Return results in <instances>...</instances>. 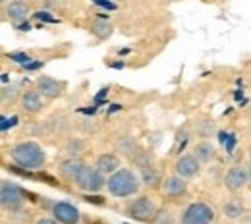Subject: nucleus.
Masks as SVG:
<instances>
[{
  "label": "nucleus",
  "instance_id": "nucleus-12",
  "mask_svg": "<svg viewBox=\"0 0 251 224\" xmlns=\"http://www.w3.org/2000/svg\"><path fill=\"white\" fill-rule=\"evenodd\" d=\"M162 190H164V193H166V195H170V197L184 195V193H186V190H188L186 178H182V176H170V178H166V180H164Z\"/></svg>",
  "mask_w": 251,
  "mask_h": 224
},
{
  "label": "nucleus",
  "instance_id": "nucleus-18",
  "mask_svg": "<svg viewBox=\"0 0 251 224\" xmlns=\"http://www.w3.org/2000/svg\"><path fill=\"white\" fill-rule=\"evenodd\" d=\"M244 213V203L240 199H230L226 205H224V215L228 219H240Z\"/></svg>",
  "mask_w": 251,
  "mask_h": 224
},
{
  "label": "nucleus",
  "instance_id": "nucleus-13",
  "mask_svg": "<svg viewBox=\"0 0 251 224\" xmlns=\"http://www.w3.org/2000/svg\"><path fill=\"white\" fill-rule=\"evenodd\" d=\"M120 166V159L112 153H104L97 159V168L102 172V174H114Z\"/></svg>",
  "mask_w": 251,
  "mask_h": 224
},
{
  "label": "nucleus",
  "instance_id": "nucleus-9",
  "mask_svg": "<svg viewBox=\"0 0 251 224\" xmlns=\"http://www.w3.org/2000/svg\"><path fill=\"white\" fill-rule=\"evenodd\" d=\"M176 172L182 178H193L199 172V159L195 155H184L176 164Z\"/></svg>",
  "mask_w": 251,
  "mask_h": 224
},
{
  "label": "nucleus",
  "instance_id": "nucleus-24",
  "mask_svg": "<svg viewBox=\"0 0 251 224\" xmlns=\"http://www.w3.org/2000/svg\"><path fill=\"white\" fill-rule=\"evenodd\" d=\"M35 18H39V20H45V22H50V24H54V22H56V20H54V18H50L47 12H37V14H35Z\"/></svg>",
  "mask_w": 251,
  "mask_h": 224
},
{
  "label": "nucleus",
  "instance_id": "nucleus-19",
  "mask_svg": "<svg viewBox=\"0 0 251 224\" xmlns=\"http://www.w3.org/2000/svg\"><path fill=\"white\" fill-rule=\"evenodd\" d=\"M141 180H143L145 186H158L160 174H158V170H155L153 166H147V168H143V172H141Z\"/></svg>",
  "mask_w": 251,
  "mask_h": 224
},
{
  "label": "nucleus",
  "instance_id": "nucleus-22",
  "mask_svg": "<svg viewBox=\"0 0 251 224\" xmlns=\"http://www.w3.org/2000/svg\"><path fill=\"white\" fill-rule=\"evenodd\" d=\"M10 58H12V60H18V62H22V64H27V62H29V56H27V54H20V52L10 54Z\"/></svg>",
  "mask_w": 251,
  "mask_h": 224
},
{
  "label": "nucleus",
  "instance_id": "nucleus-28",
  "mask_svg": "<svg viewBox=\"0 0 251 224\" xmlns=\"http://www.w3.org/2000/svg\"><path fill=\"white\" fill-rule=\"evenodd\" d=\"M97 4H102V6H106V8H114V4H108V2H104V0H95Z\"/></svg>",
  "mask_w": 251,
  "mask_h": 224
},
{
  "label": "nucleus",
  "instance_id": "nucleus-6",
  "mask_svg": "<svg viewBox=\"0 0 251 224\" xmlns=\"http://www.w3.org/2000/svg\"><path fill=\"white\" fill-rule=\"evenodd\" d=\"M24 195L25 193L22 192L14 182H2V186H0V203H2L4 209H8V211L22 209Z\"/></svg>",
  "mask_w": 251,
  "mask_h": 224
},
{
  "label": "nucleus",
  "instance_id": "nucleus-2",
  "mask_svg": "<svg viewBox=\"0 0 251 224\" xmlns=\"http://www.w3.org/2000/svg\"><path fill=\"white\" fill-rule=\"evenodd\" d=\"M10 157L22 168H41L47 160L45 151L33 141H24V143H18L16 147H12Z\"/></svg>",
  "mask_w": 251,
  "mask_h": 224
},
{
  "label": "nucleus",
  "instance_id": "nucleus-1",
  "mask_svg": "<svg viewBox=\"0 0 251 224\" xmlns=\"http://www.w3.org/2000/svg\"><path fill=\"white\" fill-rule=\"evenodd\" d=\"M139 188H141L139 178L131 170H126V168H118L106 180V190L114 197H129V195L139 192Z\"/></svg>",
  "mask_w": 251,
  "mask_h": 224
},
{
  "label": "nucleus",
  "instance_id": "nucleus-15",
  "mask_svg": "<svg viewBox=\"0 0 251 224\" xmlns=\"http://www.w3.org/2000/svg\"><path fill=\"white\" fill-rule=\"evenodd\" d=\"M22 102H24V108H25L27 112H39V110L43 108V99H41V95H39L37 91H27V93H24Z\"/></svg>",
  "mask_w": 251,
  "mask_h": 224
},
{
  "label": "nucleus",
  "instance_id": "nucleus-16",
  "mask_svg": "<svg viewBox=\"0 0 251 224\" xmlns=\"http://www.w3.org/2000/svg\"><path fill=\"white\" fill-rule=\"evenodd\" d=\"M199 162H209V160L215 159V147L211 145V143H207V141H203V143H199L197 147H195V153H193Z\"/></svg>",
  "mask_w": 251,
  "mask_h": 224
},
{
  "label": "nucleus",
  "instance_id": "nucleus-14",
  "mask_svg": "<svg viewBox=\"0 0 251 224\" xmlns=\"http://www.w3.org/2000/svg\"><path fill=\"white\" fill-rule=\"evenodd\" d=\"M27 14H29V6H27L25 2H22V0L12 2V4L6 8V16H8L10 20H14V22L25 20V16H27Z\"/></svg>",
  "mask_w": 251,
  "mask_h": 224
},
{
  "label": "nucleus",
  "instance_id": "nucleus-5",
  "mask_svg": "<svg viewBox=\"0 0 251 224\" xmlns=\"http://www.w3.org/2000/svg\"><path fill=\"white\" fill-rule=\"evenodd\" d=\"M129 217L135 219V221H141V223H149V221H155L157 217V205L153 203V199L149 197H139L135 199L129 209H127Z\"/></svg>",
  "mask_w": 251,
  "mask_h": 224
},
{
  "label": "nucleus",
  "instance_id": "nucleus-26",
  "mask_svg": "<svg viewBox=\"0 0 251 224\" xmlns=\"http://www.w3.org/2000/svg\"><path fill=\"white\" fill-rule=\"evenodd\" d=\"M37 224H62V223H58L56 219H41Z\"/></svg>",
  "mask_w": 251,
  "mask_h": 224
},
{
  "label": "nucleus",
  "instance_id": "nucleus-25",
  "mask_svg": "<svg viewBox=\"0 0 251 224\" xmlns=\"http://www.w3.org/2000/svg\"><path fill=\"white\" fill-rule=\"evenodd\" d=\"M77 149H81V143H79V141H74V143H70V145H68V151H70L72 155H75V153H77Z\"/></svg>",
  "mask_w": 251,
  "mask_h": 224
},
{
  "label": "nucleus",
  "instance_id": "nucleus-29",
  "mask_svg": "<svg viewBox=\"0 0 251 224\" xmlns=\"http://www.w3.org/2000/svg\"><path fill=\"white\" fill-rule=\"evenodd\" d=\"M0 2H6V0H0Z\"/></svg>",
  "mask_w": 251,
  "mask_h": 224
},
{
  "label": "nucleus",
  "instance_id": "nucleus-3",
  "mask_svg": "<svg viewBox=\"0 0 251 224\" xmlns=\"http://www.w3.org/2000/svg\"><path fill=\"white\" fill-rule=\"evenodd\" d=\"M75 184L79 190L87 193H97L100 192L106 186V180L102 178V172L97 166H83V170L79 172V176L75 178Z\"/></svg>",
  "mask_w": 251,
  "mask_h": 224
},
{
  "label": "nucleus",
  "instance_id": "nucleus-11",
  "mask_svg": "<svg viewBox=\"0 0 251 224\" xmlns=\"http://www.w3.org/2000/svg\"><path fill=\"white\" fill-rule=\"evenodd\" d=\"M37 87H39L41 95L50 97V99H54V97H58L62 93V83L52 79V77H47V75L37 79Z\"/></svg>",
  "mask_w": 251,
  "mask_h": 224
},
{
  "label": "nucleus",
  "instance_id": "nucleus-10",
  "mask_svg": "<svg viewBox=\"0 0 251 224\" xmlns=\"http://www.w3.org/2000/svg\"><path fill=\"white\" fill-rule=\"evenodd\" d=\"M83 162L79 159H66L60 162V166H58V170H60V174H62L66 180H70V182H75V178L79 176V172L83 170Z\"/></svg>",
  "mask_w": 251,
  "mask_h": 224
},
{
  "label": "nucleus",
  "instance_id": "nucleus-8",
  "mask_svg": "<svg viewBox=\"0 0 251 224\" xmlns=\"http://www.w3.org/2000/svg\"><path fill=\"white\" fill-rule=\"evenodd\" d=\"M248 182V170L244 166H234L226 172V178H224V184H226V190L228 192H238L246 186Z\"/></svg>",
  "mask_w": 251,
  "mask_h": 224
},
{
  "label": "nucleus",
  "instance_id": "nucleus-4",
  "mask_svg": "<svg viewBox=\"0 0 251 224\" xmlns=\"http://www.w3.org/2000/svg\"><path fill=\"white\" fill-rule=\"evenodd\" d=\"M215 211L207 203H191L182 215V224H211Z\"/></svg>",
  "mask_w": 251,
  "mask_h": 224
},
{
  "label": "nucleus",
  "instance_id": "nucleus-27",
  "mask_svg": "<svg viewBox=\"0 0 251 224\" xmlns=\"http://www.w3.org/2000/svg\"><path fill=\"white\" fill-rule=\"evenodd\" d=\"M8 122H10V120L4 116V118H2V131H6V129H8ZM12 122H16V118H14ZM10 126H12V124H10Z\"/></svg>",
  "mask_w": 251,
  "mask_h": 224
},
{
  "label": "nucleus",
  "instance_id": "nucleus-20",
  "mask_svg": "<svg viewBox=\"0 0 251 224\" xmlns=\"http://www.w3.org/2000/svg\"><path fill=\"white\" fill-rule=\"evenodd\" d=\"M131 160H133L137 166H141V168H147V166L153 162V157H151L149 153H145V151H137L135 155H131Z\"/></svg>",
  "mask_w": 251,
  "mask_h": 224
},
{
  "label": "nucleus",
  "instance_id": "nucleus-17",
  "mask_svg": "<svg viewBox=\"0 0 251 224\" xmlns=\"http://www.w3.org/2000/svg\"><path fill=\"white\" fill-rule=\"evenodd\" d=\"M91 31L99 37V39H108L110 35H112V25L106 22V20H102V18H99V20H95L93 25H91Z\"/></svg>",
  "mask_w": 251,
  "mask_h": 224
},
{
  "label": "nucleus",
  "instance_id": "nucleus-23",
  "mask_svg": "<svg viewBox=\"0 0 251 224\" xmlns=\"http://www.w3.org/2000/svg\"><path fill=\"white\" fill-rule=\"evenodd\" d=\"M85 201H91V203H95V205H104V199L102 197H97V195H85Z\"/></svg>",
  "mask_w": 251,
  "mask_h": 224
},
{
  "label": "nucleus",
  "instance_id": "nucleus-7",
  "mask_svg": "<svg viewBox=\"0 0 251 224\" xmlns=\"http://www.w3.org/2000/svg\"><path fill=\"white\" fill-rule=\"evenodd\" d=\"M52 213L56 217V221L62 224H77L79 223V211L72 205V203H66L60 201L52 207Z\"/></svg>",
  "mask_w": 251,
  "mask_h": 224
},
{
  "label": "nucleus",
  "instance_id": "nucleus-21",
  "mask_svg": "<svg viewBox=\"0 0 251 224\" xmlns=\"http://www.w3.org/2000/svg\"><path fill=\"white\" fill-rule=\"evenodd\" d=\"M155 224H172V217L168 215V213H160V215H157L155 217V221H153Z\"/></svg>",
  "mask_w": 251,
  "mask_h": 224
}]
</instances>
